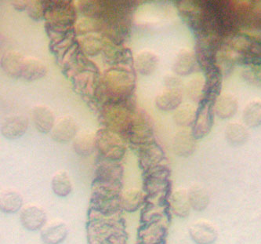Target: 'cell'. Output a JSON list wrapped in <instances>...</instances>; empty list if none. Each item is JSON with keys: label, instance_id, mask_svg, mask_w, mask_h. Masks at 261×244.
<instances>
[{"label": "cell", "instance_id": "obj_14", "mask_svg": "<svg viewBox=\"0 0 261 244\" xmlns=\"http://www.w3.org/2000/svg\"><path fill=\"white\" fill-rule=\"evenodd\" d=\"M68 228L65 222L51 221L41 229L40 238L45 244H61L66 239Z\"/></svg>", "mask_w": 261, "mask_h": 244}, {"label": "cell", "instance_id": "obj_35", "mask_svg": "<svg viewBox=\"0 0 261 244\" xmlns=\"http://www.w3.org/2000/svg\"><path fill=\"white\" fill-rule=\"evenodd\" d=\"M75 29L77 35L83 36L90 33H102L103 26L98 19L84 17L79 20Z\"/></svg>", "mask_w": 261, "mask_h": 244}, {"label": "cell", "instance_id": "obj_17", "mask_svg": "<svg viewBox=\"0 0 261 244\" xmlns=\"http://www.w3.org/2000/svg\"><path fill=\"white\" fill-rule=\"evenodd\" d=\"M173 146L175 154L182 157H189L195 151L196 139L190 130H181L175 134Z\"/></svg>", "mask_w": 261, "mask_h": 244}, {"label": "cell", "instance_id": "obj_34", "mask_svg": "<svg viewBox=\"0 0 261 244\" xmlns=\"http://www.w3.org/2000/svg\"><path fill=\"white\" fill-rule=\"evenodd\" d=\"M243 122L247 127L256 128L261 125V102H249L243 111Z\"/></svg>", "mask_w": 261, "mask_h": 244}, {"label": "cell", "instance_id": "obj_38", "mask_svg": "<svg viewBox=\"0 0 261 244\" xmlns=\"http://www.w3.org/2000/svg\"><path fill=\"white\" fill-rule=\"evenodd\" d=\"M243 77L253 84L261 83V65H253L243 71Z\"/></svg>", "mask_w": 261, "mask_h": 244}, {"label": "cell", "instance_id": "obj_27", "mask_svg": "<svg viewBox=\"0 0 261 244\" xmlns=\"http://www.w3.org/2000/svg\"><path fill=\"white\" fill-rule=\"evenodd\" d=\"M80 40L82 50L89 56L98 55L106 46V40H105V38L100 33L85 35L81 36Z\"/></svg>", "mask_w": 261, "mask_h": 244}, {"label": "cell", "instance_id": "obj_13", "mask_svg": "<svg viewBox=\"0 0 261 244\" xmlns=\"http://www.w3.org/2000/svg\"><path fill=\"white\" fill-rule=\"evenodd\" d=\"M29 119L24 115H13L4 119L1 124V134L8 140H15L25 134Z\"/></svg>", "mask_w": 261, "mask_h": 244}, {"label": "cell", "instance_id": "obj_24", "mask_svg": "<svg viewBox=\"0 0 261 244\" xmlns=\"http://www.w3.org/2000/svg\"><path fill=\"white\" fill-rule=\"evenodd\" d=\"M135 68L143 76L152 74L159 65V58L152 51H143L138 53L134 59Z\"/></svg>", "mask_w": 261, "mask_h": 244}, {"label": "cell", "instance_id": "obj_37", "mask_svg": "<svg viewBox=\"0 0 261 244\" xmlns=\"http://www.w3.org/2000/svg\"><path fill=\"white\" fill-rule=\"evenodd\" d=\"M26 10L30 18L33 19L35 21H39L45 17V14H46L45 1H39V0L29 1Z\"/></svg>", "mask_w": 261, "mask_h": 244}, {"label": "cell", "instance_id": "obj_9", "mask_svg": "<svg viewBox=\"0 0 261 244\" xmlns=\"http://www.w3.org/2000/svg\"><path fill=\"white\" fill-rule=\"evenodd\" d=\"M214 101L204 100L198 109L196 119L192 131L195 139H202L208 135L214 124Z\"/></svg>", "mask_w": 261, "mask_h": 244}, {"label": "cell", "instance_id": "obj_26", "mask_svg": "<svg viewBox=\"0 0 261 244\" xmlns=\"http://www.w3.org/2000/svg\"><path fill=\"white\" fill-rule=\"evenodd\" d=\"M120 201L122 210L127 212H134L138 210L144 204V194L138 188H128L122 191Z\"/></svg>", "mask_w": 261, "mask_h": 244}, {"label": "cell", "instance_id": "obj_1", "mask_svg": "<svg viewBox=\"0 0 261 244\" xmlns=\"http://www.w3.org/2000/svg\"><path fill=\"white\" fill-rule=\"evenodd\" d=\"M134 79L132 73L124 68H112L105 73L100 80L99 92L106 104L126 102L132 97Z\"/></svg>", "mask_w": 261, "mask_h": 244}, {"label": "cell", "instance_id": "obj_16", "mask_svg": "<svg viewBox=\"0 0 261 244\" xmlns=\"http://www.w3.org/2000/svg\"><path fill=\"white\" fill-rule=\"evenodd\" d=\"M189 234L196 244H214L218 237L217 229L207 222H198L192 225Z\"/></svg>", "mask_w": 261, "mask_h": 244}, {"label": "cell", "instance_id": "obj_40", "mask_svg": "<svg viewBox=\"0 0 261 244\" xmlns=\"http://www.w3.org/2000/svg\"><path fill=\"white\" fill-rule=\"evenodd\" d=\"M253 11H254L255 14L261 16V1L260 2L256 3V4H254Z\"/></svg>", "mask_w": 261, "mask_h": 244}, {"label": "cell", "instance_id": "obj_20", "mask_svg": "<svg viewBox=\"0 0 261 244\" xmlns=\"http://www.w3.org/2000/svg\"><path fill=\"white\" fill-rule=\"evenodd\" d=\"M239 105L236 97L231 93L219 95L214 103V112L221 119H229L236 115Z\"/></svg>", "mask_w": 261, "mask_h": 244}, {"label": "cell", "instance_id": "obj_39", "mask_svg": "<svg viewBox=\"0 0 261 244\" xmlns=\"http://www.w3.org/2000/svg\"><path fill=\"white\" fill-rule=\"evenodd\" d=\"M29 3V1H27V0H16V1H12L11 4L16 10L22 11V10H27Z\"/></svg>", "mask_w": 261, "mask_h": 244}, {"label": "cell", "instance_id": "obj_4", "mask_svg": "<svg viewBox=\"0 0 261 244\" xmlns=\"http://www.w3.org/2000/svg\"><path fill=\"white\" fill-rule=\"evenodd\" d=\"M123 177V166L120 162L108 160L98 156L95 170V179L93 185L122 191V179Z\"/></svg>", "mask_w": 261, "mask_h": 244}, {"label": "cell", "instance_id": "obj_18", "mask_svg": "<svg viewBox=\"0 0 261 244\" xmlns=\"http://www.w3.org/2000/svg\"><path fill=\"white\" fill-rule=\"evenodd\" d=\"M196 65V56L189 49H182L177 53L173 61L172 70L177 76L190 75Z\"/></svg>", "mask_w": 261, "mask_h": 244}, {"label": "cell", "instance_id": "obj_28", "mask_svg": "<svg viewBox=\"0 0 261 244\" xmlns=\"http://www.w3.org/2000/svg\"><path fill=\"white\" fill-rule=\"evenodd\" d=\"M178 10L187 24L193 29L198 27L202 14L198 4L192 1H180L178 3Z\"/></svg>", "mask_w": 261, "mask_h": 244}, {"label": "cell", "instance_id": "obj_5", "mask_svg": "<svg viewBox=\"0 0 261 244\" xmlns=\"http://www.w3.org/2000/svg\"><path fill=\"white\" fill-rule=\"evenodd\" d=\"M126 140L137 147L154 141L152 119L144 109L134 112Z\"/></svg>", "mask_w": 261, "mask_h": 244}, {"label": "cell", "instance_id": "obj_3", "mask_svg": "<svg viewBox=\"0 0 261 244\" xmlns=\"http://www.w3.org/2000/svg\"><path fill=\"white\" fill-rule=\"evenodd\" d=\"M126 140L107 128L96 132V148L99 156L108 160L120 162L126 151Z\"/></svg>", "mask_w": 261, "mask_h": 244}, {"label": "cell", "instance_id": "obj_29", "mask_svg": "<svg viewBox=\"0 0 261 244\" xmlns=\"http://www.w3.org/2000/svg\"><path fill=\"white\" fill-rule=\"evenodd\" d=\"M191 207L195 211H203L207 208L211 197L208 191L200 185H195L188 190Z\"/></svg>", "mask_w": 261, "mask_h": 244}, {"label": "cell", "instance_id": "obj_32", "mask_svg": "<svg viewBox=\"0 0 261 244\" xmlns=\"http://www.w3.org/2000/svg\"><path fill=\"white\" fill-rule=\"evenodd\" d=\"M225 137L231 145L240 146L248 141L249 132L243 124L231 123L226 127Z\"/></svg>", "mask_w": 261, "mask_h": 244}, {"label": "cell", "instance_id": "obj_7", "mask_svg": "<svg viewBox=\"0 0 261 244\" xmlns=\"http://www.w3.org/2000/svg\"><path fill=\"white\" fill-rule=\"evenodd\" d=\"M165 88L155 97V105L165 112L176 110L183 100V83L172 78L164 81Z\"/></svg>", "mask_w": 261, "mask_h": 244}, {"label": "cell", "instance_id": "obj_6", "mask_svg": "<svg viewBox=\"0 0 261 244\" xmlns=\"http://www.w3.org/2000/svg\"><path fill=\"white\" fill-rule=\"evenodd\" d=\"M45 18L48 22L62 29L69 27L75 18V9L70 1H45Z\"/></svg>", "mask_w": 261, "mask_h": 244}, {"label": "cell", "instance_id": "obj_25", "mask_svg": "<svg viewBox=\"0 0 261 244\" xmlns=\"http://www.w3.org/2000/svg\"><path fill=\"white\" fill-rule=\"evenodd\" d=\"M47 68L43 61L35 58H25L23 65L21 78L28 82L36 81L43 78Z\"/></svg>", "mask_w": 261, "mask_h": 244}, {"label": "cell", "instance_id": "obj_22", "mask_svg": "<svg viewBox=\"0 0 261 244\" xmlns=\"http://www.w3.org/2000/svg\"><path fill=\"white\" fill-rule=\"evenodd\" d=\"M23 197L15 189L4 190L0 196V209L6 214H15L23 208Z\"/></svg>", "mask_w": 261, "mask_h": 244}, {"label": "cell", "instance_id": "obj_19", "mask_svg": "<svg viewBox=\"0 0 261 244\" xmlns=\"http://www.w3.org/2000/svg\"><path fill=\"white\" fill-rule=\"evenodd\" d=\"M24 59L22 55L16 51L6 53L1 61L3 70L8 77L21 78Z\"/></svg>", "mask_w": 261, "mask_h": 244}, {"label": "cell", "instance_id": "obj_8", "mask_svg": "<svg viewBox=\"0 0 261 244\" xmlns=\"http://www.w3.org/2000/svg\"><path fill=\"white\" fill-rule=\"evenodd\" d=\"M170 170L165 165H158L144 172V188L150 197L167 190L170 185Z\"/></svg>", "mask_w": 261, "mask_h": 244}, {"label": "cell", "instance_id": "obj_2", "mask_svg": "<svg viewBox=\"0 0 261 244\" xmlns=\"http://www.w3.org/2000/svg\"><path fill=\"white\" fill-rule=\"evenodd\" d=\"M136 110L132 97L122 103L106 104L100 112V121L105 128L117 133L126 140V134Z\"/></svg>", "mask_w": 261, "mask_h": 244}, {"label": "cell", "instance_id": "obj_11", "mask_svg": "<svg viewBox=\"0 0 261 244\" xmlns=\"http://www.w3.org/2000/svg\"><path fill=\"white\" fill-rule=\"evenodd\" d=\"M51 137L58 143H67L73 141L78 134V125L70 115L57 119L51 131Z\"/></svg>", "mask_w": 261, "mask_h": 244}, {"label": "cell", "instance_id": "obj_15", "mask_svg": "<svg viewBox=\"0 0 261 244\" xmlns=\"http://www.w3.org/2000/svg\"><path fill=\"white\" fill-rule=\"evenodd\" d=\"M32 118L36 129L42 134L51 132L56 122L53 111L45 105H36L32 110Z\"/></svg>", "mask_w": 261, "mask_h": 244}, {"label": "cell", "instance_id": "obj_31", "mask_svg": "<svg viewBox=\"0 0 261 244\" xmlns=\"http://www.w3.org/2000/svg\"><path fill=\"white\" fill-rule=\"evenodd\" d=\"M198 109L192 104H184L177 108L173 113V120L176 125L189 127L194 125L196 119Z\"/></svg>", "mask_w": 261, "mask_h": 244}, {"label": "cell", "instance_id": "obj_12", "mask_svg": "<svg viewBox=\"0 0 261 244\" xmlns=\"http://www.w3.org/2000/svg\"><path fill=\"white\" fill-rule=\"evenodd\" d=\"M138 147L140 167L144 172L158 166L165 158L164 152L154 141Z\"/></svg>", "mask_w": 261, "mask_h": 244}, {"label": "cell", "instance_id": "obj_21", "mask_svg": "<svg viewBox=\"0 0 261 244\" xmlns=\"http://www.w3.org/2000/svg\"><path fill=\"white\" fill-rule=\"evenodd\" d=\"M73 150L80 156H87L93 153L96 149V133L83 131L78 133L72 141Z\"/></svg>", "mask_w": 261, "mask_h": 244}, {"label": "cell", "instance_id": "obj_33", "mask_svg": "<svg viewBox=\"0 0 261 244\" xmlns=\"http://www.w3.org/2000/svg\"><path fill=\"white\" fill-rule=\"evenodd\" d=\"M187 95L194 102L200 104L206 97V80L204 77H195L187 83Z\"/></svg>", "mask_w": 261, "mask_h": 244}, {"label": "cell", "instance_id": "obj_36", "mask_svg": "<svg viewBox=\"0 0 261 244\" xmlns=\"http://www.w3.org/2000/svg\"><path fill=\"white\" fill-rule=\"evenodd\" d=\"M78 9L80 12L86 17L97 19L101 8L100 1H80L78 2Z\"/></svg>", "mask_w": 261, "mask_h": 244}, {"label": "cell", "instance_id": "obj_23", "mask_svg": "<svg viewBox=\"0 0 261 244\" xmlns=\"http://www.w3.org/2000/svg\"><path fill=\"white\" fill-rule=\"evenodd\" d=\"M170 207L173 214L177 217H188L192 209L188 191L184 188L175 190L170 197Z\"/></svg>", "mask_w": 261, "mask_h": 244}, {"label": "cell", "instance_id": "obj_30", "mask_svg": "<svg viewBox=\"0 0 261 244\" xmlns=\"http://www.w3.org/2000/svg\"><path fill=\"white\" fill-rule=\"evenodd\" d=\"M51 188L58 197H67L72 191V182L65 170L56 172L51 179Z\"/></svg>", "mask_w": 261, "mask_h": 244}, {"label": "cell", "instance_id": "obj_10", "mask_svg": "<svg viewBox=\"0 0 261 244\" xmlns=\"http://www.w3.org/2000/svg\"><path fill=\"white\" fill-rule=\"evenodd\" d=\"M47 221L46 211L37 204H27L20 212V224L31 232L40 230L44 227Z\"/></svg>", "mask_w": 261, "mask_h": 244}]
</instances>
